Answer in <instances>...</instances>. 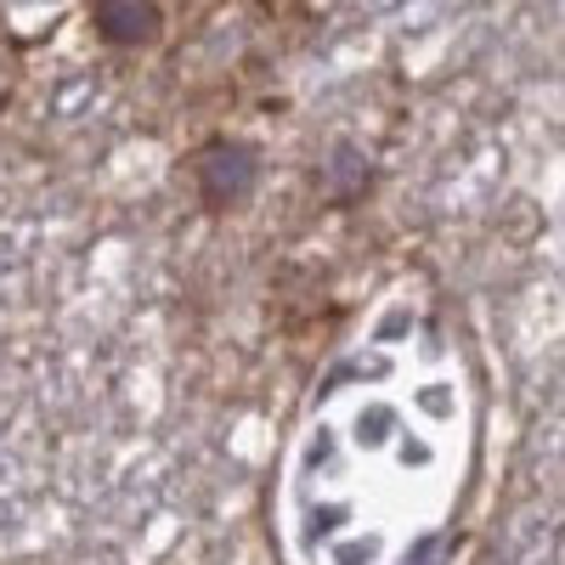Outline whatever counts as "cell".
Here are the masks:
<instances>
[{
  "mask_svg": "<svg viewBox=\"0 0 565 565\" xmlns=\"http://www.w3.org/2000/svg\"><path fill=\"white\" fill-rule=\"evenodd\" d=\"M407 334H380L322 373L282 481L295 565H396L436 537L413 487L441 481V430L407 385Z\"/></svg>",
  "mask_w": 565,
  "mask_h": 565,
  "instance_id": "obj_1",
  "label": "cell"
},
{
  "mask_svg": "<svg viewBox=\"0 0 565 565\" xmlns=\"http://www.w3.org/2000/svg\"><path fill=\"white\" fill-rule=\"evenodd\" d=\"M193 181H199V199L210 210H232L255 193L260 181V153L249 141H210V148L193 159Z\"/></svg>",
  "mask_w": 565,
  "mask_h": 565,
  "instance_id": "obj_2",
  "label": "cell"
},
{
  "mask_svg": "<svg viewBox=\"0 0 565 565\" xmlns=\"http://www.w3.org/2000/svg\"><path fill=\"white\" fill-rule=\"evenodd\" d=\"M97 34L108 45H148L159 40V7L153 0H97Z\"/></svg>",
  "mask_w": 565,
  "mask_h": 565,
  "instance_id": "obj_3",
  "label": "cell"
},
{
  "mask_svg": "<svg viewBox=\"0 0 565 565\" xmlns=\"http://www.w3.org/2000/svg\"><path fill=\"white\" fill-rule=\"evenodd\" d=\"M322 186L334 199H351L356 186H367V164L351 153V148H340V159H328V170H322Z\"/></svg>",
  "mask_w": 565,
  "mask_h": 565,
  "instance_id": "obj_4",
  "label": "cell"
}]
</instances>
